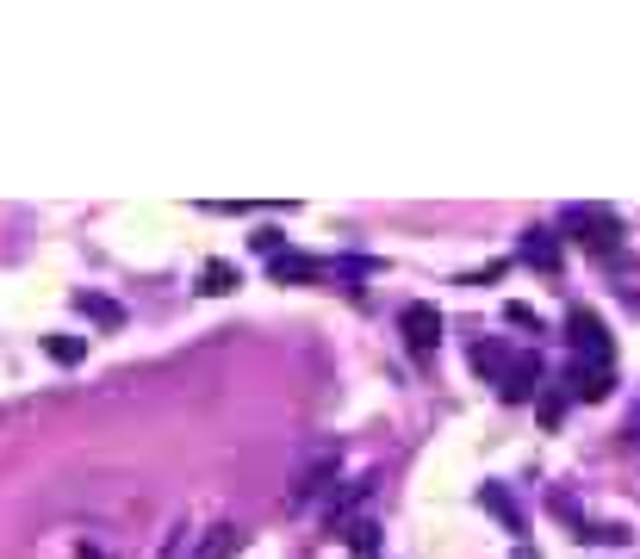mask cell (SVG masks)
Listing matches in <instances>:
<instances>
[{"label": "cell", "instance_id": "cell-1", "mask_svg": "<svg viewBox=\"0 0 640 559\" xmlns=\"http://www.w3.org/2000/svg\"><path fill=\"white\" fill-rule=\"evenodd\" d=\"M566 336H572V348H579L584 361L597 366V373H609V361H616V348H609V329H603L597 311L572 305V317H566Z\"/></svg>", "mask_w": 640, "mask_h": 559}, {"label": "cell", "instance_id": "cell-2", "mask_svg": "<svg viewBox=\"0 0 640 559\" xmlns=\"http://www.w3.org/2000/svg\"><path fill=\"white\" fill-rule=\"evenodd\" d=\"M566 231H579L584 249L609 255V249L621 243V218H616V212H603V206H572V212H566Z\"/></svg>", "mask_w": 640, "mask_h": 559}, {"label": "cell", "instance_id": "cell-3", "mask_svg": "<svg viewBox=\"0 0 640 559\" xmlns=\"http://www.w3.org/2000/svg\"><path fill=\"white\" fill-rule=\"evenodd\" d=\"M398 329H405V348L417 354V361H429V354L442 348V311H435V305H423V299L398 311Z\"/></svg>", "mask_w": 640, "mask_h": 559}, {"label": "cell", "instance_id": "cell-4", "mask_svg": "<svg viewBox=\"0 0 640 559\" xmlns=\"http://www.w3.org/2000/svg\"><path fill=\"white\" fill-rule=\"evenodd\" d=\"M236 547H243V528H236V522H212V528L194 540V554L187 559H231Z\"/></svg>", "mask_w": 640, "mask_h": 559}, {"label": "cell", "instance_id": "cell-5", "mask_svg": "<svg viewBox=\"0 0 640 559\" xmlns=\"http://www.w3.org/2000/svg\"><path fill=\"white\" fill-rule=\"evenodd\" d=\"M504 392L510 398H528V392H542V354H523V361L504 366Z\"/></svg>", "mask_w": 640, "mask_h": 559}, {"label": "cell", "instance_id": "cell-6", "mask_svg": "<svg viewBox=\"0 0 640 559\" xmlns=\"http://www.w3.org/2000/svg\"><path fill=\"white\" fill-rule=\"evenodd\" d=\"M523 261H528V268H547V273H554V268H560V243H554L547 231H528L523 236Z\"/></svg>", "mask_w": 640, "mask_h": 559}, {"label": "cell", "instance_id": "cell-7", "mask_svg": "<svg viewBox=\"0 0 640 559\" xmlns=\"http://www.w3.org/2000/svg\"><path fill=\"white\" fill-rule=\"evenodd\" d=\"M572 398H584V405L609 398V373H597V366H579V373H572Z\"/></svg>", "mask_w": 640, "mask_h": 559}, {"label": "cell", "instance_id": "cell-8", "mask_svg": "<svg viewBox=\"0 0 640 559\" xmlns=\"http://www.w3.org/2000/svg\"><path fill=\"white\" fill-rule=\"evenodd\" d=\"M324 261H311V255H274V280H317Z\"/></svg>", "mask_w": 640, "mask_h": 559}, {"label": "cell", "instance_id": "cell-9", "mask_svg": "<svg viewBox=\"0 0 640 559\" xmlns=\"http://www.w3.org/2000/svg\"><path fill=\"white\" fill-rule=\"evenodd\" d=\"M236 287V268H231V261H206V273H199V292H212V299H218V292H231Z\"/></svg>", "mask_w": 640, "mask_h": 559}, {"label": "cell", "instance_id": "cell-10", "mask_svg": "<svg viewBox=\"0 0 640 559\" xmlns=\"http://www.w3.org/2000/svg\"><path fill=\"white\" fill-rule=\"evenodd\" d=\"M473 366H479V373H498V380H504V366H510V354L498 342H479L473 348Z\"/></svg>", "mask_w": 640, "mask_h": 559}, {"label": "cell", "instance_id": "cell-11", "mask_svg": "<svg viewBox=\"0 0 640 559\" xmlns=\"http://www.w3.org/2000/svg\"><path fill=\"white\" fill-rule=\"evenodd\" d=\"M349 547L361 559H373V554H380V522H354V528H349Z\"/></svg>", "mask_w": 640, "mask_h": 559}, {"label": "cell", "instance_id": "cell-12", "mask_svg": "<svg viewBox=\"0 0 640 559\" xmlns=\"http://www.w3.org/2000/svg\"><path fill=\"white\" fill-rule=\"evenodd\" d=\"M75 305L88 311V317H100V324H118V317H125V311H118L113 299H94V292H75Z\"/></svg>", "mask_w": 640, "mask_h": 559}, {"label": "cell", "instance_id": "cell-13", "mask_svg": "<svg viewBox=\"0 0 640 559\" xmlns=\"http://www.w3.org/2000/svg\"><path fill=\"white\" fill-rule=\"evenodd\" d=\"M44 348H50V361H62V366H75L81 354H88V342H75V336H50Z\"/></svg>", "mask_w": 640, "mask_h": 559}, {"label": "cell", "instance_id": "cell-14", "mask_svg": "<svg viewBox=\"0 0 640 559\" xmlns=\"http://www.w3.org/2000/svg\"><path fill=\"white\" fill-rule=\"evenodd\" d=\"M486 510H491V516H504L510 528H523V522H516V503H510L504 491H498V485H486Z\"/></svg>", "mask_w": 640, "mask_h": 559}, {"label": "cell", "instance_id": "cell-15", "mask_svg": "<svg viewBox=\"0 0 640 559\" xmlns=\"http://www.w3.org/2000/svg\"><path fill=\"white\" fill-rule=\"evenodd\" d=\"M504 317H510V324H516V329H542V317H535V311H528V305H504Z\"/></svg>", "mask_w": 640, "mask_h": 559}, {"label": "cell", "instance_id": "cell-16", "mask_svg": "<svg viewBox=\"0 0 640 559\" xmlns=\"http://www.w3.org/2000/svg\"><path fill=\"white\" fill-rule=\"evenodd\" d=\"M516 559H542V554H528V547H516Z\"/></svg>", "mask_w": 640, "mask_h": 559}]
</instances>
